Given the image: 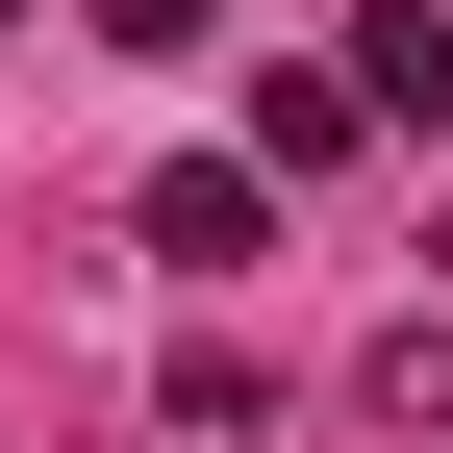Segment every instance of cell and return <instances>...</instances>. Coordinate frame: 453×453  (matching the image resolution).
<instances>
[{
    "label": "cell",
    "instance_id": "cell-1",
    "mask_svg": "<svg viewBox=\"0 0 453 453\" xmlns=\"http://www.w3.org/2000/svg\"><path fill=\"white\" fill-rule=\"evenodd\" d=\"M151 252H177V277H252L277 252V177H252V151H177V177H151Z\"/></svg>",
    "mask_w": 453,
    "mask_h": 453
},
{
    "label": "cell",
    "instance_id": "cell-6",
    "mask_svg": "<svg viewBox=\"0 0 453 453\" xmlns=\"http://www.w3.org/2000/svg\"><path fill=\"white\" fill-rule=\"evenodd\" d=\"M428 277H453V202H428Z\"/></svg>",
    "mask_w": 453,
    "mask_h": 453
},
{
    "label": "cell",
    "instance_id": "cell-5",
    "mask_svg": "<svg viewBox=\"0 0 453 453\" xmlns=\"http://www.w3.org/2000/svg\"><path fill=\"white\" fill-rule=\"evenodd\" d=\"M226 26V0H101V50H202Z\"/></svg>",
    "mask_w": 453,
    "mask_h": 453
},
{
    "label": "cell",
    "instance_id": "cell-4",
    "mask_svg": "<svg viewBox=\"0 0 453 453\" xmlns=\"http://www.w3.org/2000/svg\"><path fill=\"white\" fill-rule=\"evenodd\" d=\"M353 127H378L353 76H252V177H303V151H353Z\"/></svg>",
    "mask_w": 453,
    "mask_h": 453
},
{
    "label": "cell",
    "instance_id": "cell-2",
    "mask_svg": "<svg viewBox=\"0 0 453 453\" xmlns=\"http://www.w3.org/2000/svg\"><path fill=\"white\" fill-rule=\"evenodd\" d=\"M353 101H378V127H453V26H428V0L353 26Z\"/></svg>",
    "mask_w": 453,
    "mask_h": 453
},
{
    "label": "cell",
    "instance_id": "cell-3",
    "mask_svg": "<svg viewBox=\"0 0 453 453\" xmlns=\"http://www.w3.org/2000/svg\"><path fill=\"white\" fill-rule=\"evenodd\" d=\"M353 403L403 428V453H453V327H378V353H353Z\"/></svg>",
    "mask_w": 453,
    "mask_h": 453
}]
</instances>
